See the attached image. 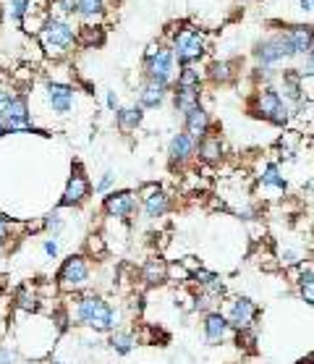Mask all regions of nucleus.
Masks as SVG:
<instances>
[{
	"instance_id": "obj_8",
	"label": "nucleus",
	"mask_w": 314,
	"mask_h": 364,
	"mask_svg": "<svg viewBox=\"0 0 314 364\" xmlns=\"http://www.w3.org/2000/svg\"><path fill=\"white\" fill-rule=\"evenodd\" d=\"M202 336L207 341V346H223L228 339H233V328H230L228 317L218 309L202 317Z\"/></svg>"
},
{
	"instance_id": "obj_7",
	"label": "nucleus",
	"mask_w": 314,
	"mask_h": 364,
	"mask_svg": "<svg viewBox=\"0 0 314 364\" xmlns=\"http://www.w3.org/2000/svg\"><path fill=\"white\" fill-rule=\"evenodd\" d=\"M173 55L181 66H194L199 58L204 55V35L199 29H179V35L173 37Z\"/></svg>"
},
{
	"instance_id": "obj_46",
	"label": "nucleus",
	"mask_w": 314,
	"mask_h": 364,
	"mask_svg": "<svg viewBox=\"0 0 314 364\" xmlns=\"http://www.w3.org/2000/svg\"><path fill=\"white\" fill-rule=\"evenodd\" d=\"M241 3H247V0H241Z\"/></svg>"
},
{
	"instance_id": "obj_26",
	"label": "nucleus",
	"mask_w": 314,
	"mask_h": 364,
	"mask_svg": "<svg viewBox=\"0 0 314 364\" xmlns=\"http://www.w3.org/2000/svg\"><path fill=\"white\" fill-rule=\"evenodd\" d=\"M173 87H202V74L194 66H181L179 79L173 81Z\"/></svg>"
},
{
	"instance_id": "obj_40",
	"label": "nucleus",
	"mask_w": 314,
	"mask_h": 364,
	"mask_svg": "<svg viewBox=\"0 0 314 364\" xmlns=\"http://www.w3.org/2000/svg\"><path fill=\"white\" fill-rule=\"evenodd\" d=\"M309 74H314V47L306 52V71H301V76H309Z\"/></svg>"
},
{
	"instance_id": "obj_18",
	"label": "nucleus",
	"mask_w": 314,
	"mask_h": 364,
	"mask_svg": "<svg viewBox=\"0 0 314 364\" xmlns=\"http://www.w3.org/2000/svg\"><path fill=\"white\" fill-rule=\"evenodd\" d=\"M286 35L291 40V47H293V55H306V52L314 47V26L309 24H291L286 29Z\"/></svg>"
},
{
	"instance_id": "obj_36",
	"label": "nucleus",
	"mask_w": 314,
	"mask_h": 364,
	"mask_svg": "<svg viewBox=\"0 0 314 364\" xmlns=\"http://www.w3.org/2000/svg\"><path fill=\"white\" fill-rule=\"evenodd\" d=\"M301 87H304L306 103L314 105V74H309V76H301Z\"/></svg>"
},
{
	"instance_id": "obj_10",
	"label": "nucleus",
	"mask_w": 314,
	"mask_h": 364,
	"mask_svg": "<svg viewBox=\"0 0 314 364\" xmlns=\"http://www.w3.org/2000/svg\"><path fill=\"white\" fill-rule=\"evenodd\" d=\"M136 207H139V202H136V194L134 191H111L105 202H102V212L108 217H116V220H128V217L134 215Z\"/></svg>"
},
{
	"instance_id": "obj_24",
	"label": "nucleus",
	"mask_w": 314,
	"mask_h": 364,
	"mask_svg": "<svg viewBox=\"0 0 314 364\" xmlns=\"http://www.w3.org/2000/svg\"><path fill=\"white\" fill-rule=\"evenodd\" d=\"M40 296H37V291H32L29 286H21L16 288V294H13V307H16L18 312L24 314H37L40 312Z\"/></svg>"
},
{
	"instance_id": "obj_5",
	"label": "nucleus",
	"mask_w": 314,
	"mask_h": 364,
	"mask_svg": "<svg viewBox=\"0 0 314 364\" xmlns=\"http://www.w3.org/2000/svg\"><path fill=\"white\" fill-rule=\"evenodd\" d=\"M254 58L257 66L262 69H275L286 63L288 58H293V47H291V40L286 32H275V35L264 37L254 45Z\"/></svg>"
},
{
	"instance_id": "obj_28",
	"label": "nucleus",
	"mask_w": 314,
	"mask_h": 364,
	"mask_svg": "<svg viewBox=\"0 0 314 364\" xmlns=\"http://www.w3.org/2000/svg\"><path fill=\"white\" fill-rule=\"evenodd\" d=\"M102 11H105V0H79V16L86 21L102 16Z\"/></svg>"
},
{
	"instance_id": "obj_9",
	"label": "nucleus",
	"mask_w": 314,
	"mask_h": 364,
	"mask_svg": "<svg viewBox=\"0 0 314 364\" xmlns=\"http://www.w3.org/2000/svg\"><path fill=\"white\" fill-rule=\"evenodd\" d=\"M145 74L147 79H152V81H160V84L173 87V76H176V55H173V50H165V47H162L155 58L145 61Z\"/></svg>"
},
{
	"instance_id": "obj_12",
	"label": "nucleus",
	"mask_w": 314,
	"mask_h": 364,
	"mask_svg": "<svg viewBox=\"0 0 314 364\" xmlns=\"http://www.w3.org/2000/svg\"><path fill=\"white\" fill-rule=\"evenodd\" d=\"M89 191H92V183H89V178L84 176L82 165H77L74 174H71V178H68L66 189H63V197H60L58 207H77V205L86 202Z\"/></svg>"
},
{
	"instance_id": "obj_45",
	"label": "nucleus",
	"mask_w": 314,
	"mask_h": 364,
	"mask_svg": "<svg viewBox=\"0 0 314 364\" xmlns=\"http://www.w3.org/2000/svg\"><path fill=\"white\" fill-rule=\"evenodd\" d=\"M312 364H314V351H312Z\"/></svg>"
},
{
	"instance_id": "obj_2",
	"label": "nucleus",
	"mask_w": 314,
	"mask_h": 364,
	"mask_svg": "<svg viewBox=\"0 0 314 364\" xmlns=\"http://www.w3.org/2000/svg\"><path fill=\"white\" fill-rule=\"evenodd\" d=\"M249 113L272 123V126H278V129H286V126L296 118V110L283 100L281 92L272 87V84L257 87V92L252 95V100H249Z\"/></svg>"
},
{
	"instance_id": "obj_41",
	"label": "nucleus",
	"mask_w": 314,
	"mask_h": 364,
	"mask_svg": "<svg viewBox=\"0 0 314 364\" xmlns=\"http://www.w3.org/2000/svg\"><path fill=\"white\" fill-rule=\"evenodd\" d=\"M162 47L157 42H150V47H147V52H145V61H150V58H155V55H157V52H160Z\"/></svg>"
},
{
	"instance_id": "obj_38",
	"label": "nucleus",
	"mask_w": 314,
	"mask_h": 364,
	"mask_svg": "<svg viewBox=\"0 0 314 364\" xmlns=\"http://www.w3.org/2000/svg\"><path fill=\"white\" fill-rule=\"evenodd\" d=\"M86 246H89V251H92V254H102V251H105L102 236H89V244H86Z\"/></svg>"
},
{
	"instance_id": "obj_42",
	"label": "nucleus",
	"mask_w": 314,
	"mask_h": 364,
	"mask_svg": "<svg viewBox=\"0 0 314 364\" xmlns=\"http://www.w3.org/2000/svg\"><path fill=\"white\" fill-rule=\"evenodd\" d=\"M105 100H108V108H111V110H118V97H116V92H108Z\"/></svg>"
},
{
	"instance_id": "obj_34",
	"label": "nucleus",
	"mask_w": 314,
	"mask_h": 364,
	"mask_svg": "<svg viewBox=\"0 0 314 364\" xmlns=\"http://www.w3.org/2000/svg\"><path fill=\"white\" fill-rule=\"evenodd\" d=\"M13 100H16V92L0 87V115L9 113V108H11V103H13Z\"/></svg>"
},
{
	"instance_id": "obj_39",
	"label": "nucleus",
	"mask_w": 314,
	"mask_h": 364,
	"mask_svg": "<svg viewBox=\"0 0 314 364\" xmlns=\"http://www.w3.org/2000/svg\"><path fill=\"white\" fill-rule=\"evenodd\" d=\"M43 251H45V254H47V257H58L60 244L55 241V239H47V241L43 244Z\"/></svg>"
},
{
	"instance_id": "obj_3",
	"label": "nucleus",
	"mask_w": 314,
	"mask_h": 364,
	"mask_svg": "<svg viewBox=\"0 0 314 364\" xmlns=\"http://www.w3.org/2000/svg\"><path fill=\"white\" fill-rule=\"evenodd\" d=\"M89 275H92L89 257L86 254H68L55 273V288L63 294H84V288L89 286Z\"/></svg>"
},
{
	"instance_id": "obj_35",
	"label": "nucleus",
	"mask_w": 314,
	"mask_h": 364,
	"mask_svg": "<svg viewBox=\"0 0 314 364\" xmlns=\"http://www.w3.org/2000/svg\"><path fill=\"white\" fill-rule=\"evenodd\" d=\"M113 181H116V174H113V171H108V174H102L100 181L94 183V191H100V194H108V189L113 186Z\"/></svg>"
},
{
	"instance_id": "obj_17",
	"label": "nucleus",
	"mask_w": 314,
	"mask_h": 364,
	"mask_svg": "<svg viewBox=\"0 0 314 364\" xmlns=\"http://www.w3.org/2000/svg\"><path fill=\"white\" fill-rule=\"evenodd\" d=\"M173 105L184 118L202 108V87H173Z\"/></svg>"
},
{
	"instance_id": "obj_32",
	"label": "nucleus",
	"mask_w": 314,
	"mask_h": 364,
	"mask_svg": "<svg viewBox=\"0 0 314 364\" xmlns=\"http://www.w3.org/2000/svg\"><path fill=\"white\" fill-rule=\"evenodd\" d=\"M52 6L63 13V16H71V13H79V0H52Z\"/></svg>"
},
{
	"instance_id": "obj_22",
	"label": "nucleus",
	"mask_w": 314,
	"mask_h": 364,
	"mask_svg": "<svg viewBox=\"0 0 314 364\" xmlns=\"http://www.w3.org/2000/svg\"><path fill=\"white\" fill-rule=\"evenodd\" d=\"M259 186L262 189H270V191H278V194H286V176L283 171L278 168V163H267L262 168V174H259Z\"/></svg>"
},
{
	"instance_id": "obj_20",
	"label": "nucleus",
	"mask_w": 314,
	"mask_h": 364,
	"mask_svg": "<svg viewBox=\"0 0 314 364\" xmlns=\"http://www.w3.org/2000/svg\"><path fill=\"white\" fill-rule=\"evenodd\" d=\"M223 152H225V147H223V139L218 137V134H210V137H204L202 142L196 144V157H199L204 165H220Z\"/></svg>"
},
{
	"instance_id": "obj_15",
	"label": "nucleus",
	"mask_w": 314,
	"mask_h": 364,
	"mask_svg": "<svg viewBox=\"0 0 314 364\" xmlns=\"http://www.w3.org/2000/svg\"><path fill=\"white\" fill-rule=\"evenodd\" d=\"M139 278L147 288H157L168 283V262L162 257H147L142 270H139Z\"/></svg>"
},
{
	"instance_id": "obj_14",
	"label": "nucleus",
	"mask_w": 314,
	"mask_h": 364,
	"mask_svg": "<svg viewBox=\"0 0 314 364\" xmlns=\"http://www.w3.org/2000/svg\"><path fill=\"white\" fill-rule=\"evenodd\" d=\"M196 155V142L189 137L186 131H181L176 137L170 139L168 144V160L173 168H181V165H186L191 157Z\"/></svg>"
},
{
	"instance_id": "obj_43",
	"label": "nucleus",
	"mask_w": 314,
	"mask_h": 364,
	"mask_svg": "<svg viewBox=\"0 0 314 364\" xmlns=\"http://www.w3.org/2000/svg\"><path fill=\"white\" fill-rule=\"evenodd\" d=\"M306 3H309V8H312V11H314V0H306Z\"/></svg>"
},
{
	"instance_id": "obj_30",
	"label": "nucleus",
	"mask_w": 314,
	"mask_h": 364,
	"mask_svg": "<svg viewBox=\"0 0 314 364\" xmlns=\"http://www.w3.org/2000/svg\"><path fill=\"white\" fill-rule=\"evenodd\" d=\"M0 364H21V351L16 346L0 343Z\"/></svg>"
},
{
	"instance_id": "obj_21",
	"label": "nucleus",
	"mask_w": 314,
	"mask_h": 364,
	"mask_svg": "<svg viewBox=\"0 0 314 364\" xmlns=\"http://www.w3.org/2000/svg\"><path fill=\"white\" fill-rule=\"evenodd\" d=\"M108 343H111V348L118 356H126V354H131L136 346H139V333H136V330L118 328V330H113V333H111Z\"/></svg>"
},
{
	"instance_id": "obj_27",
	"label": "nucleus",
	"mask_w": 314,
	"mask_h": 364,
	"mask_svg": "<svg viewBox=\"0 0 314 364\" xmlns=\"http://www.w3.org/2000/svg\"><path fill=\"white\" fill-rule=\"evenodd\" d=\"M215 278H218V273L215 270H210V268H199V270H194L191 273V278H189V283H191V288H196V291H202V288H207L210 283H213Z\"/></svg>"
},
{
	"instance_id": "obj_44",
	"label": "nucleus",
	"mask_w": 314,
	"mask_h": 364,
	"mask_svg": "<svg viewBox=\"0 0 314 364\" xmlns=\"http://www.w3.org/2000/svg\"><path fill=\"white\" fill-rule=\"evenodd\" d=\"M50 364H63V362H58V359H55V362H50Z\"/></svg>"
},
{
	"instance_id": "obj_4",
	"label": "nucleus",
	"mask_w": 314,
	"mask_h": 364,
	"mask_svg": "<svg viewBox=\"0 0 314 364\" xmlns=\"http://www.w3.org/2000/svg\"><path fill=\"white\" fill-rule=\"evenodd\" d=\"M79 40V29H74L71 24L60 21V18H47V24L40 29V42L43 50L50 58H63L68 52V47Z\"/></svg>"
},
{
	"instance_id": "obj_11",
	"label": "nucleus",
	"mask_w": 314,
	"mask_h": 364,
	"mask_svg": "<svg viewBox=\"0 0 314 364\" xmlns=\"http://www.w3.org/2000/svg\"><path fill=\"white\" fill-rule=\"evenodd\" d=\"M139 205H142V212H145L150 220H157V217L168 215L170 197L157 183H147L145 189L139 191Z\"/></svg>"
},
{
	"instance_id": "obj_31",
	"label": "nucleus",
	"mask_w": 314,
	"mask_h": 364,
	"mask_svg": "<svg viewBox=\"0 0 314 364\" xmlns=\"http://www.w3.org/2000/svg\"><path fill=\"white\" fill-rule=\"evenodd\" d=\"M26 11H29V0H11V16H13V21H16V24L24 26Z\"/></svg>"
},
{
	"instance_id": "obj_37",
	"label": "nucleus",
	"mask_w": 314,
	"mask_h": 364,
	"mask_svg": "<svg viewBox=\"0 0 314 364\" xmlns=\"http://www.w3.org/2000/svg\"><path fill=\"white\" fill-rule=\"evenodd\" d=\"M9 239H11V223L3 215H0V249L9 244Z\"/></svg>"
},
{
	"instance_id": "obj_13",
	"label": "nucleus",
	"mask_w": 314,
	"mask_h": 364,
	"mask_svg": "<svg viewBox=\"0 0 314 364\" xmlns=\"http://www.w3.org/2000/svg\"><path fill=\"white\" fill-rule=\"evenodd\" d=\"M74 103H77V92L68 84H47V105H50L52 113L68 115L74 110Z\"/></svg>"
},
{
	"instance_id": "obj_25",
	"label": "nucleus",
	"mask_w": 314,
	"mask_h": 364,
	"mask_svg": "<svg viewBox=\"0 0 314 364\" xmlns=\"http://www.w3.org/2000/svg\"><path fill=\"white\" fill-rule=\"evenodd\" d=\"M207 76H210V81H215V84H230V81L236 79V66L230 61H215L210 63Z\"/></svg>"
},
{
	"instance_id": "obj_19",
	"label": "nucleus",
	"mask_w": 314,
	"mask_h": 364,
	"mask_svg": "<svg viewBox=\"0 0 314 364\" xmlns=\"http://www.w3.org/2000/svg\"><path fill=\"white\" fill-rule=\"evenodd\" d=\"M170 92L168 84H160V81H152V79H145L142 87H139V105L142 108H160L165 95Z\"/></svg>"
},
{
	"instance_id": "obj_16",
	"label": "nucleus",
	"mask_w": 314,
	"mask_h": 364,
	"mask_svg": "<svg viewBox=\"0 0 314 364\" xmlns=\"http://www.w3.org/2000/svg\"><path fill=\"white\" fill-rule=\"evenodd\" d=\"M210 129H213V121H210V113H207L204 108H196V110H191V113L184 118V131L194 139L196 144H199L204 137H210Z\"/></svg>"
},
{
	"instance_id": "obj_23",
	"label": "nucleus",
	"mask_w": 314,
	"mask_h": 364,
	"mask_svg": "<svg viewBox=\"0 0 314 364\" xmlns=\"http://www.w3.org/2000/svg\"><path fill=\"white\" fill-rule=\"evenodd\" d=\"M142 118H145V108L142 105H128V108H118L116 110V121H118L120 131H136Z\"/></svg>"
},
{
	"instance_id": "obj_1",
	"label": "nucleus",
	"mask_w": 314,
	"mask_h": 364,
	"mask_svg": "<svg viewBox=\"0 0 314 364\" xmlns=\"http://www.w3.org/2000/svg\"><path fill=\"white\" fill-rule=\"evenodd\" d=\"M71 322L84 325L94 333H113L120 328V309L113 307L105 296L84 291L77 296V304L71 309Z\"/></svg>"
},
{
	"instance_id": "obj_33",
	"label": "nucleus",
	"mask_w": 314,
	"mask_h": 364,
	"mask_svg": "<svg viewBox=\"0 0 314 364\" xmlns=\"http://www.w3.org/2000/svg\"><path fill=\"white\" fill-rule=\"evenodd\" d=\"M43 226L47 228V231H52V239H55V236H58L60 231H63V217H60L58 212H52V215L45 217V223H43Z\"/></svg>"
},
{
	"instance_id": "obj_29",
	"label": "nucleus",
	"mask_w": 314,
	"mask_h": 364,
	"mask_svg": "<svg viewBox=\"0 0 314 364\" xmlns=\"http://www.w3.org/2000/svg\"><path fill=\"white\" fill-rule=\"evenodd\" d=\"M105 35H102L100 26H82L79 29V42L86 45V47H94V45H102Z\"/></svg>"
},
{
	"instance_id": "obj_6",
	"label": "nucleus",
	"mask_w": 314,
	"mask_h": 364,
	"mask_svg": "<svg viewBox=\"0 0 314 364\" xmlns=\"http://www.w3.org/2000/svg\"><path fill=\"white\" fill-rule=\"evenodd\" d=\"M223 314L228 317L233 330H252L257 328V320H259L262 309H259V304H257L252 296L238 294V296H230Z\"/></svg>"
}]
</instances>
